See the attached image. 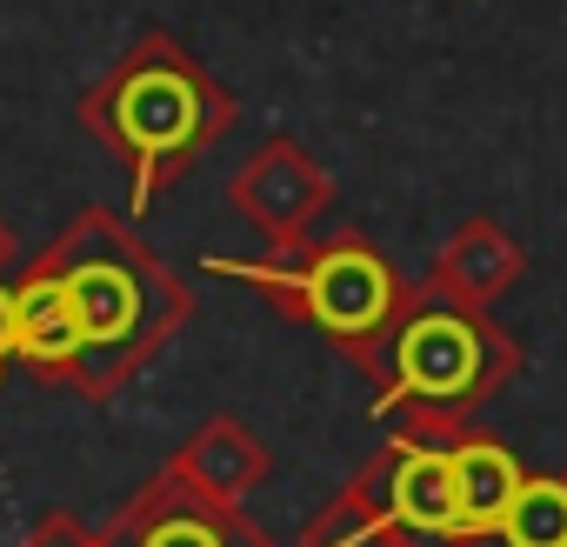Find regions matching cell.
Returning <instances> with one entry per match:
<instances>
[{"label": "cell", "mask_w": 567, "mask_h": 547, "mask_svg": "<svg viewBox=\"0 0 567 547\" xmlns=\"http://www.w3.org/2000/svg\"><path fill=\"white\" fill-rule=\"evenodd\" d=\"M41 260L61 274V288L74 301L81 361L68 388L87 401H114L194 314L187 281L114 207H81L61 227V240H48Z\"/></svg>", "instance_id": "1"}, {"label": "cell", "mask_w": 567, "mask_h": 547, "mask_svg": "<svg viewBox=\"0 0 567 547\" xmlns=\"http://www.w3.org/2000/svg\"><path fill=\"white\" fill-rule=\"evenodd\" d=\"M81 127L127 167V214H147L167 180H181L227 127L234 94L167 34H141L87 94Z\"/></svg>", "instance_id": "2"}, {"label": "cell", "mask_w": 567, "mask_h": 547, "mask_svg": "<svg viewBox=\"0 0 567 547\" xmlns=\"http://www.w3.org/2000/svg\"><path fill=\"white\" fill-rule=\"evenodd\" d=\"M368 374L381 381L374 414H388L408 434H441V427H467V414L487 407L520 374V348L487 314L454 308L441 295H414V308L381 341Z\"/></svg>", "instance_id": "3"}, {"label": "cell", "mask_w": 567, "mask_h": 547, "mask_svg": "<svg viewBox=\"0 0 567 547\" xmlns=\"http://www.w3.org/2000/svg\"><path fill=\"white\" fill-rule=\"evenodd\" d=\"M207 274L260 288L267 308L295 314L301 328L328 334L348 361H374L381 341L401 328V314L414 308V288L401 281V267L368 240V234H328V240H301L280 247L274 260H207Z\"/></svg>", "instance_id": "4"}, {"label": "cell", "mask_w": 567, "mask_h": 547, "mask_svg": "<svg viewBox=\"0 0 567 547\" xmlns=\"http://www.w3.org/2000/svg\"><path fill=\"white\" fill-rule=\"evenodd\" d=\"M447 434H408L394 427L388 447L348 481V494L368 507V520L388 534V547H467L454 520V481H447Z\"/></svg>", "instance_id": "5"}, {"label": "cell", "mask_w": 567, "mask_h": 547, "mask_svg": "<svg viewBox=\"0 0 567 547\" xmlns=\"http://www.w3.org/2000/svg\"><path fill=\"white\" fill-rule=\"evenodd\" d=\"M227 200H234V214L280 254V247L315 240V220L334 207V180H328V167H321L301 141L274 134V141H260V147L240 161V174L227 180Z\"/></svg>", "instance_id": "6"}, {"label": "cell", "mask_w": 567, "mask_h": 547, "mask_svg": "<svg viewBox=\"0 0 567 547\" xmlns=\"http://www.w3.org/2000/svg\"><path fill=\"white\" fill-rule=\"evenodd\" d=\"M101 547H280V540L260 534L240 507L200 500L161 467L147 487H134L114 507V520L101 527Z\"/></svg>", "instance_id": "7"}, {"label": "cell", "mask_w": 567, "mask_h": 547, "mask_svg": "<svg viewBox=\"0 0 567 547\" xmlns=\"http://www.w3.org/2000/svg\"><path fill=\"white\" fill-rule=\"evenodd\" d=\"M520 461L507 441L494 434H474V427H454L447 434V481H454V520H461V540H494L514 494H520Z\"/></svg>", "instance_id": "8"}, {"label": "cell", "mask_w": 567, "mask_h": 547, "mask_svg": "<svg viewBox=\"0 0 567 547\" xmlns=\"http://www.w3.org/2000/svg\"><path fill=\"white\" fill-rule=\"evenodd\" d=\"M514 281H520V240H514L501 220H461V227L447 234V247L434 254L427 295L487 314Z\"/></svg>", "instance_id": "9"}, {"label": "cell", "mask_w": 567, "mask_h": 547, "mask_svg": "<svg viewBox=\"0 0 567 547\" xmlns=\"http://www.w3.org/2000/svg\"><path fill=\"white\" fill-rule=\"evenodd\" d=\"M167 474L181 481V487H194L200 500H220V507H240L260 481H267V447L254 441V427L247 421H234V414H214V421H200L181 447H174V461H167Z\"/></svg>", "instance_id": "10"}, {"label": "cell", "mask_w": 567, "mask_h": 547, "mask_svg": "<svg viewBox=\"0 0 567 547\" xmlns=\"http://www.w3.org/2000/svg\"><path fill=\"white\" fill-rule=\"evenodd\" d=\"M14 288V354L41 374V381H74L81 361V328H74V301L61 288V274L34 254Z\"/></svg>", "instance_id": "11"}, {"label": "cell", "mask_w": 567, "mask_h": 547, "mask_svg": "<svg viewBox=\"0 0 567 547\" xmlns=\"http://www.w3.org/2000/svg\"><path fill=\"white\" fill-rule=\"evenodd\" d=\"M507 547H567V474H520V494L501 520Z\"/></svg>", "instance_id": "12"}, {"label": "cell", "mask_w": 567, "mask_h": 547, "mask_svg": "<svg viewBox=\"0 0 567 547\" xmlns=\"http://www.w3.org/2000/svg\"><path fill=\"white\" fill-rule=\"evenodd\" d=\"M301 547H388V534H381V527L368 520V507L341 487V494L301 527Z\"/></svg>", "instance_id": "13"}, {"label": "cell", "mask_w": 567, "mask_h": 547, "mask_svg": "<svg viewBox=\"0 0 567 547\" xmlns=\"http://www.w3.org/2000/svg\"><path fill=\"white\" fill-rule=\"evenodd\" d=\"M21 547H101V534H94L87 520H74V514H61V507H54L48 520H34V527H28V540H21Z\"/></svg>", "instance_id": "14"}, {"label": "cell", "mask_w": 567, "mask_h": 547, "mask_svg": "<svg viewBox=\"0 0 567 547\" xmlns=\"http://www.w3.org/2000/svg\"><path fill=\"white\" fill-rule=\"evenodd\" d=\"M14 354V288L0 281V361Z\"/></svg>", "instance_id": "15"}, {"label": "cell", "mask_w": 567, "mask_h": 547, "mask_svg": "<svg viewBox=\"0 0 567 547\" xmlns=\"http://www.w3.org/2000/svg\"><path fill=\"white\" fill-rule=\"evenodd\" d=\"M8 260H14V240H8V227H0V274H8Z\"/></svg>", "instance_id": "16"}, {"label": "cell", "mask_w": 567, "mask_h": 547, "mask_svg": "<svg viewBox=\"0 0 567 547\" xmlns=\"http://www.w3.org/2000/svg\"><path fill=\"white\" fill-rule=\"evenodd\" d=\"M0 374H8V361H0Z\"/></svg>", "instance_id": "17"}]
</instances>
